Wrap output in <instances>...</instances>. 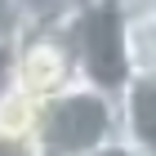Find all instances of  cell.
<instances>
[{
    "instance_id": "6da1fadb",
    "label": "cell",
    "mask_w": 156,
    "mask_h": 156,
    "mask_svg": "<svg viewBox=\"0 0 156 156\" xmlns=\"http://www.w3.org/2000/svg\"><path fill=\"white\" fill-rule=\"evenodd\" d=\"M40 156H98L120 138V98L94 85H72L67 94L45 103L36 129Z\"/></svg>"
},
{
    "instance_id": "7a4b0ae2",
    "label": "cell",
    "mask_w": 156,
    "mask_h": 156,
    "mask_svg": "<svg viewBox=\"0 0 156 156\" xmlns=\"http://www.w3.org/2000/svg\"><path fill=\"white\" fill-rule=\"evenodd\" d=\"M72 45H76V67L80 85H94L103 94H125L134 85L129 67V18L112 0H94L89 9L72 23Z\"/></svg>"
},
{
    "instance_id": "3957f363",
    "label": "cell",
    "mask_w": 156,
    "mask_h": 156,
    "mask_svg": "<svg viewBox=\"0 0 156 156\" xmlns=\"http://www.w3.org/2000/svg\"><path fill=\"white\" fill-rule=\"evenodd\" d=\"M5 85L36 103H54L72 85H80L72 27L67 31H27L13 45H5Z\"/></svg>"
},
{
    "instance_id": "277c9868",
    "label": "cell",
    "mask_w": 156,
    "mask_h": 156,
    "mask_svg": "<svg viewBox=\"0 0 156 156\" xmlns=\"http://www.w3.org/2000/svg\"><path fill=\"white\" fill-rule=\"evenodd\" d=\"M120 138L143 156H156V80H134L120 94Z\"/></svg>"
},
{
    "instance_id": "5b68a950",
    "label": "cell",
    "mask_w": 156,
    "mask_h": 156,
    "mask_svg": "<svg viewBox=\"0 0 156 156\" xmlns=\"http://www.w3.org/2000/svg\"><path fill=\"white\" fill-rule=\"evenodd\" d=\"M40 116H45V103L18 94L5 85V98H0V138H36Z\"/></svg>"
},
{
    "instance_id": "8992f818",
    "label": "cell",
    "mask_w": 156,
    "mask_h": 156,
    "mask_svg": "<svg viewBox=\"0 0 156 156\" xmlns=\"http://www.w3.org/2000/svg\"><path fill=\"white\" fill-rule=\"evenodd\" d=\"M129 67L134 80H156V18L129 23Z\"/></svg>"
},
{
    "instance_id": "52a82bcc",
    "label": "cell",
    "mask_w": 156,
    "mask_h": 156,
    "mask_svg": "<svg viewBox=\"0 0 156 156\" xmlns=\"http://www.w3.org/2000/svg\"><path fill=\"white\" fill-rule=\"evenodd\" d=\"M0 156H40L36 138H0Z\"/></svg>"
},
{
    "instance_id": "ba28073f",
    "label": "cell",
    "mask_w": 156,
    "mask_h": 156,
    "mask_svg": "<svg viewBox=\"0 0 156 156\" xmlns=\"http://www.w3.org/2000/svg\"><path fill=\"white\" fill-rule=\"evenodd\" d=\"M120 9L129 23H138V18H156V0H120Z\"/></svg>"
},
{
    "instance_id": "9c48e42d",
    "label": "cell",
    "mask_w": 156,
    "mask_h": 156,
    "mask_svg": "<svg viewBox=\"0 0 156 156\" xmlns=\"http://www.w3.org/2000/svg\"><path fill=\"white\" fill-rule=\"evenodd\" d=\"M98 156H143V152L129 147V143H116V147H107V152H98Z\"/></svg>"
},
{
    "instance_id": "30bf717a",
    "label": "cell",
    "mask_w": 156,
    "mask_h": 156,
    "mask_svg": "<svg viewBox=\"0 0 156 156\" xmlns=\"http://www.w3.org/2000/svg\"><path fill=\"white\" fill-rule=\"evenodd\" d=\"M112 5H120V0H112Z\"/></svg>"
}]
</instances>
